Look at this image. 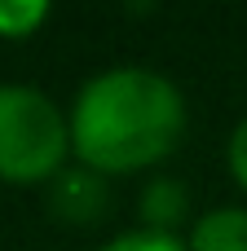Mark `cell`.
Listing matches in <instances>:
<instances>
[{
    "mask_svg": "<svg viewBox=\"0 0 247 251\" xmlns=\"http://www.w3.org/2000/svg\"><path fill=\"white\" fill-rule=\"evenodd\" d=\"M186 101L172 79L141 66H115L88 79L71 110V146L93 172H137L177 150Z\"/></svg>",
    "mask_w": 247,
    "mask_h": 251,
    "instance_id": "cell-1",
    "label": "cell"
},
{
    "mask_svg": "<svg viewBox=\"0 0 247 251\" xmlns=\"http://www.w3.org/2000/svg\"><path fill=\"white\" fill-rule=\"evenodd\" d=\"M71 150V124L62 110L22 84H0V181L31 185L62 172Z\"/></svg>",
    "mask_w": 247,
    "mask_h": 251,
    "instance_id": "cell-2",
    "label": "cell"
},
{
    "mask_svg": "<svg viewBox=\"0 0 247 251\" xmlns=\"http://www.w3.org/2000/svg\"><path fill=\"white\" fill-rule=\"evenodd\" d=\"M49 207L62 221H71V225L97 221L102 207H106V181H102V172H93V168L57 172L53 176V190H49Z\"/></svg>",
    "mask_w": 247,
    "mask_h": 251,
    "instance_id": "cell-3",
    "label": "cell"
},
{
    "mask_svg": "<svg viewBox=\"0 0 247 251\" xmlns=\"http://www.w3.org/2000/svg\"><path fill=\"white\" fill-rule=\"evenodd\" d=\"M190 251H247V212L243 207L208 212V216L194 225Z\"/></svg>",
    "mask_w": 247,
    "mask_h": 251,
    "instance_id": "cell-4",
    "label": "cell"
},
{
    "mask_svg": "<svg viewBox=\"0 0 247 251\" xmlns=\"http://www.w3.org/2000/svg\"><path fill=\"white\" fill-rule=\"evenodd\" d=\"M186 207H190V199L177 181H150L141 190V216H146V229H155V234H172L181 225Z\"/></svg>",
    "mask_w": 247,
    "mask_h": 251,
    "instance_id": "cell-5",
    "label": "cell"
},
{
    "mask_svg": "<svg viewBox=\"0 0 247 251\" xmlns=\"http://www.w3.org/2000/svg\"><path fill=\"white\" fill-rule=\"evenodd\" d=\"M44 18H49V4H40V0H0V35H9V40L31 35Z\"/></svg>",
    "mask_w": 247,
    "mask_h": 251,
    "instance_id": "cell-6",
    "label": "cell"
},
{
    "mask_svg": "<svg viewBox=\"0 0 247 251\" xmlns=\"http://www.w3.org/2000/svg\"><path fill=\"white\" fill-rule=\"evenodd\" d=\"M102 251H190L177 243V234H155V229H133V234H119L115 243H106Z\"/></svg>",
    "mask_w": 247,
    "mask_h": 251,
    "instance_id": "cell-7",
    "label": "cell"
},
{
    "mask_svg": "<svg viewBox=\"0 0 247 251\" xmlns=\"http://www.w3.org/2000/svg\"><path fill=\"white\" fill-rule=\"evenodd\" d=\"M230 172H234V181L247 190V119L234 128V137H230Z\"/></svg>",
    "mask_w": 247,
    "mask_h": 251,
    "instance_id": "cell-8",
    "label": "cell"
}]
</instances>
